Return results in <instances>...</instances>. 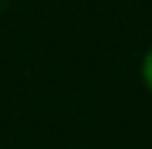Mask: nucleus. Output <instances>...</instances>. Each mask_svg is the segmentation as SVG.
<instances>
[{
  "mask_svg": "<svg viewBox=\"0 0 152 149\" xmlns=\"http://www.w3.org/2000/svg\"><path fill=\"white\" fill-rule=\"evenodd\" d=\"M142 83L147 85V91L152 93V48L144 53V59H142Z\"/></svg>",
  "mask_w": 152,
  "mask_h": 149,
  "instance_id": "obj_1",
  "label": "nucleus"
}]
</instances>
